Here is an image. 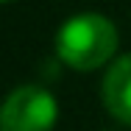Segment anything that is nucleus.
Wrapping results in <instances>:
<instances>
[{"label":"nucleus","instance_id":"obj_1","mask_svg":"<svg viewBox=\"0 0 131 131\" xmlns=\"http://www.w3.org/2000/svg\"><path fill=\"white\" fill-rule=\"evenodd\" d=\"M117 50V28L103 14H75L70 17L56 34V53L59 59L78 70H95L103 67Z\"/></svg>","mask_w":131,"mask_h":131},{"label":"nucleus","instance_id":"obj_2","mask_svg":"<svg viewBox=\"0 0 131 131\" xmlns=\"http://www.w3.org/2000/svg\"><path fill=\"white\" fill-rule=\"evenodd\" d=\"M59 117L56 98L45 86H17L0 112V131H50Z\"/></svg>","mask_w":131,"mask_h":131},{"label":"nucleus","instance_id":"obj_3","mask_svg":"<svg viewBox=\"0 0 131 131\" xmlns=\"http://www.w3.org/2000/svg\"><path fill=\"white\" fill-rule=\"evenodd\" d=\"M101 95L106 112L123 126H131V53L112 61L101 84Z\"/></svg>","mask_w":131,"mask_h":131},{"label":"nucleus","instance_id":"obj_4","mask_svg":"<svg viewBox=\"0 0 131 131\" xmlns=\"http://www.w3.org/2000/svg\"><path fill=\"white\" fill-rule=\"evenodd\" d=\"M3 3H11V0H3Z\"/></svg>","mask_w":131,"mask_h":131}]
</instances>
